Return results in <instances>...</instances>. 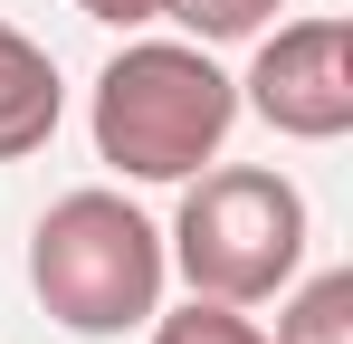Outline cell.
Wrapping results in <instances>:
<instances>
[{
    "label": "cell",
    "mask_w": 353,
    "mask_h": 344,
    "mask_svg": "<svg viewBox=\"0 0 353 344\" xmlns=\"http://www.w3.org/2000/svg\"><path fill=\"white\" fill-rule=\"evenodd\" d=\"M239 124V77L201 39H134L96 77V163L124 182H191Z\"/></svg>",
    "instance_id": "1"
},
{
    "label": "cell",
    "mask_w": 353,
    "mask_h": 344,
    "mask_svg": "<svg viewBox=\"0 0 353 344\" xmlns=\"http://www.w3.org/2000/svg\"><path fill=\"white\" fill-rule=\"evenodd\" d=\"M163 229L143 220L124 191H67L48 220L29 229V287L67 335H134L163 306Z\"/></svg>",
    "instance_id": "2"
},
{
    "label": "cell",
    "mask_w": 353,
    "mask_h": 344,
    "mask_svg": "<svg viewBox=\"0 0 353 344\" xmlns=\"http://www.w3.org/2000/svg\"><path fill=\"white\" fill-rule=\"evenodd\" d=\"M191 296H220V306H258L305 268V191L268 163H220L191 172L181 191V220L163 239Z\"/></svg>",
    "instance_id": "3"
},
{
    "label": "cell",
    "mask_w": 353,
    "mask_h": 344,
    "mask_svg": "<svg viewBox=\"0 0 353 344\" xmlns=\"http://www.w3.org/2000/svg\"><path fill=\"white\" fill-rule=\"evenodd\" d=\"M239 106L277 124L287 144H344L353 134V29L344 19H287L277 39H258Z\"/></svg>",
    "instance_id": "4"
},
{
    "label": "cell",
    "mask_w": 353,
    "mask_h": 344,
    "mask_svg": "<svg viewBox=\"0 0 353 344\" xmlns=\"http://www.w3.org/2000/svg\"><path fill=\"white\" fill-rule=\"evenodd\" d=\"M58 115H67L58 57L39 48L29 29H10V19H0V163H19V153H39V144L58 134Z\"/></svg>",
    "instance_id": "5"
},
{
    "label": "cell",
    "mask_w": 353,
    "mask_h": 344,
    "mask_svg": "<svg viewBox=\"0 0 353 344\" xmlns=\"http://www.w3.org/2000/svg\"><path fill=\"white\" fill-rule=\"evenodd\" d=\"M277 344H353V268H325L296 287V306L277 316Z\"/></svg>",
    "instance_id": "6"
},
{
    "label": "cell",
    "mask_w": 353,
    "mask_h": 344,
    "mask_svg": "<svg viewBox=\"0 0 353 344\" xmlns=\"http://www.w3.org/2000/svg\"><path fill=\"white\" fill-rule=\"evenodd\" d=\"M287 0H163V19H181L201 48H230V39H258Z\"/></svg>",
    "instance_id": "7"
},
{
    "label": "cell",
    "mask_w": 353,
    "mask_h": 344,
    "mask_svg": "<svg viewBox=\"0 0 353 344\" xmlns=\"http://www.w3.org/2000/svg\"><path fill=\"white\" fill-rule=\"evenodd\" d=\"M153 344H277V335H258L239 306H220V296H191V306H153Z\"/></svg>",
    "instance_id": "8"
},
{
    "label": "cell",
    "mask_w": 353,
    "mask_h": 344,
    "mask_svg": "<svg viewBox=\"0 0 353 344\" xmlns=\"http://www.w3.org/2000/svg\"><path fill=\"white\" fill-rule=\"evenodd\" d=\"M86 19H105V29H143V19H163V0H77Z\"/></svg>",
    "instance_id": "9"
}]
</instances>
